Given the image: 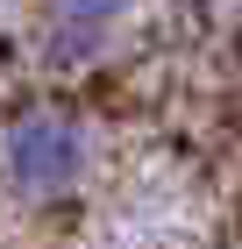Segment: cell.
<instances>
[{"label": "cell", "mask_w": 242, "mask_h": 249, "mask_svg": "<svg viewBox=\"0 0 242 249\" xmlns=\"http://www.w3.org/2000/svg\"><path fill=\"white\" fill-rule=\"evenodd\" d=\"M100 164V135L86 114L72 107H57V100H36V107H21V114L0 121V185L15 207H64L86 192Z\"/></svg>", "instance_id": "1"}, {"label": "cell", "mask_w": 242, "mask_h": 249, "mask_svg": "<svg viewBox=\"0 0 242 249\" xmlns=\"http://www.w3.org/2000/svg\"><path fill=\"white\" fill-rule=\"evenodd\" d=\"M135 0H43V57L57 71H86L114 50Z\"/></svg>", "instance_id": "2"}]
</instances>
